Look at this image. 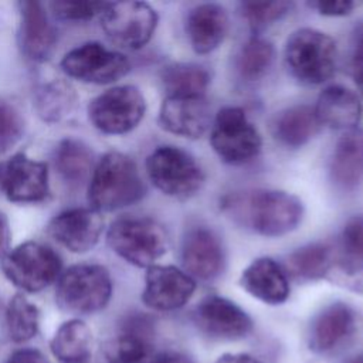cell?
I'll list each match as a JSON object with an SVG mask.
<instances>
[{
    "label": "cell",
    "mask_w": 363,
    "mask_h": 363,
    "mask_svg": "<svg viewBox=\"0 0 363 363\" xmlns=\"http://www.w3.org/2000/svg\"><path fill=\"white\" fill-rule=\"evenodd\" d=\"M354 330V311L345 302H332L313 316L308 329V347L316 354L330 353L347 342Z\"/></svg>",
    "instance_id": "obj_19"
},
{
    "label": "cell",
    "mask_w": 363,
    "mask_h": 363,
    "mask_svg": "<svg viewBox=\"0 0 363 363\" xmlns=\"http://www.w3.org/2000/svg\"><path fill=\"white\" fill-rule=\"evenodd\" d=\"M166 96H206L210 72L194 62H173L162 69Z\"/></svg>",
    "instance_id": "obj_27"
},
{
    "label": "cell",
    "mask_w": 363,
    "mask_h": 363,
    "mask_svg": "<svg viewBox=\"0 0 363 363\" xmlns=\"http://www.w3.org/2000/svg\"><path fill=\"white\" fill-rule=\"evenodd\" d=\"M101 26L113 44L138 50L152 38L157 26V14L155 9L142 1L108 3L101 14Z\"/></svg>",
    "instance_id": "obj_10"
},
{
    "label": "cell",
    "mask_w": 363,
    "mask_h": 363,
    "mask_svg": "<svg viewBox=\"0 0 363 363\" xmlns=\"http://www.w3.org/2000/svg\"><path fill=\"white\" fill-rule=\"evenodd\" d=\"M6 363H50L48 359L37 349L24 347L14 350Z\"/></svg>",
    "instance_id": "obj_39"
},
{
    "label": "cell",
    "mask_w": 363,
    "mask_h": 363,
    "mask_svg": "<svg viewBox=\"0 0 363 363\" xmlns=\"http://www.w3.org/2000/svg\"><path fill=\"white\" fill-rule=\"evenodd\" d=\"M146 172L157 190L176 199H189L204 184V173L197 160L176 146L155 149L146 159Z\"/></svg>",
    "instance_id": "obj_6"
},
{
    "label": "cell",
    "mask_w": 363,
    "mask_h": 363,
    "mask_svg": "<svg viewBox=\"0 0 363 363\" xmlns=\"http://www.w3.org/2000/svg\"><path fill=\"white\" fill-rule=\"evenodd\" d=\"M329 174L332 182L345 190H352L363 182V129L346 130L335 145Z\"/></svg>",
    "instance_id": "obj_24"
},
{
    "label": "cell",
    "mask_w": 363,
    "mask_h": 363,
    "mask_svg": "<svg viewBox=\"0 0 363 363\" xmlns=\"http://www.w3.org/2000/svg\"><path fill=\"white\" fill-rule=\"evenodd\" d=\"M54 163L64 182L79 184L88 177L92 169V152L81 140L64 139L55 147Z\"/></svg>",
    "instance_id": "obj_30"
},
{
    "label": "cell",
    "mask_w": 363,
    "mask_h": 363,
    "mask_svg": "<svg viewBox=\"0 0 363 363\" xmlns=\"http://www.w3.org/2000/svg\"><path fill=\"white\" fill-rule=\"evenodd\" d=\"M210 128L211 147L224 163L244 164L259 155L261 135L244 109L224 106L217 112Z\"/></svg>",
    "instance_id": "obj_7"
},
{
    "label": "cell",
    "mask_w": 363,
    "mask_h": 363,
    "mask_svg": "<svg viewBox=\"0 0 363 363\" xmlns=\"http://www.w3.org/2000/svg\"><path fill=\"white\" fill-rule=\"evenodd\" d=\"M6 326L9 336L16 343L33 339L40 326V311L24 295L16 294L6 308Z\"/></svg>",
    "instance_id": "obj_31"
},
{
    "label": "cell",
    "mask_w": 363,
    "mask_h": 363,
    "mask_svg": "<svg viewBox=\"0 0 363 363\" xmlns=\"http://www.w3.org/2000/svg\"><path fill=\"white\" fill-rule=\"evenodd\" d=\"M335 265L333 250L322 242L303 245L286 258L289 272L301 279H320L326 278Z\"/></svg>",
    "instance_id": "obj_29"
},
{
    "label": "cell",
    "mask_w": 363,
    "mask_h": 363,
    "mask_svg": "<svg viewBox=\"0 0 363 363\" xmlns=\"http://www.w3.org/2000/svg\"><path fill=\"white\" fill-rule=\"evenodd\" d=\"M108 3L101 1H52V14L64 21H85L101 16Z\"/></svg>",
    "instance_id": "obj_36"
},
{
    "label": "cell",
    "mask_w": 363,
    "mask_h": 363,
    "mask_svg": "<svg viewBox=\"0 0 363 363\" xmlns=\"http://www.w3.org/2000/svg\"><path fill=\"white\" fill-rule=\"evenodd\" d=\"M10 240H11V231H10L9 220L3 213H0V258H3L9 252Z\"/></svg>",
    "instance_id": "obj_41"
},
{
    "label": "cell",
    "mask_w": 363,
    "mask_h": 363,
    "mask_svg": "<svg viewBox=\"0 0 363 363\" xmlns=\"http://www.w3.org/2000/svg\"><path fill=\"white\" fill-rule=\"evenodd\" d=\"M18 14L23 54L34 62L48 60L57 43V33L44 6L38 1H20Z\"/></svg>",
    "instance_id": "obj_20"
},
{
    "label": "cell",
    "mask_w": 363,
    "mask_h": 363,
    "mask_svg": "<svg viewBox=\"0 0 363 363\" xmlns=\"http://www.w3.org/2000/svg\"><path fill=\"white\" fill-rule=\"evenodd\" d=\"M240 284L251 296L268 305H281L289 296L286 271L269 257L254 259L242 271Z\"/></svg>",
    "instance_id": "obj_21"
},
{
    "label": "cell",
    "mask_w": 363,
    "mask_h": 363,
    "mask_svg": "<svg viewBox=\"0 0 363 363\" xmlns=\"http://www.w3.org/2000/svg\"><path fill=\"white\" fill-rule=\"evenodd\" d=\"M152 363H193V360L182 352L167 350V352H162L159 354H155Z\"/></svg>",
    "instance_id": "obj_40"
},
{
    "label": "cell",
    "mask_w": 363,
    "mask_h": 363,
    "mask_svg": "<svg viewBox=\"0 0 363 363\" xmlns=\"http://www.w3.org/2000/svg\"><path fill=\"white\" fill-rule=\"evenodd\" d=\"M216 363H261V362L248 353H224L216 360Z\"/></svg>",
    "instance_id": "obj_42"
},
{
    "label": "cell",
    "mask_w": 363,
    "mask_h": 363,
    "mask_svg": "<svg viewBox=\"0 0 363 363\" xmlns=\"http://www.w3.org/2000/svg\"><path fill=\"white\" fill-rule=\"evenodd\" d=\"M285 64L294 78L319 85L332 78L336 68V43L315 28H298L286 40Z\"/></svg>",
    "instance_id": "obj_3"
},
{
    "label": "cell",
    "mask_w": 363,
    "mask_h": 363,
    "mask_svg": "<svg viewBox=\"0 0 363 363\" xmlns=\"http://www.w3.org/2000/svg\"><path fill=\"white\" fill-rule=\"evenodd\" d=\"M61 258L37 241H27L9 251L1 258L6 278L26 292H40L55 282L61 275Z\"/></svg>",
    "instance_id": "obj_8"
},
{
    "label": "cell",
    "mask_w": 363,
    "mask_h": 363,
    "mask_svg": "<svg viewBox=\"0 0 363 363\" xmlns=\"http://www.w3.org/2000/svg\"><path fill=\"white\" fill-rule=\"evenodd\" d=\"M343 259L363 265V216H354L346 221L340 234Z\"/></svg>",
    "instance_id": "obj_35"
},
{
    "label": "cell",
    "mask_w": 363,
    "mask_h": 363,
    "mask_svg": "<svg viewBox=\"0 0 363 363\" xmlns=\"http://www.w3.org/2000/svg\"><path fill=\"white\" fill-rule=\"evenodd\" d=\"M350 72L354 85L363 96V23H359L352 33Z\"/></svg>",
    "instance_id": "obj_37"
},
{
    "label": "cell",
    "mask_w": 363,
    "mask_h": 363,
    "mask_svg": "<svg viewBox=\"0 0 363 363\" xmlns=\"http://www.w3.org/2000/svg\"><path fill=\"white\" fill-rule=\"evenodd\" d=\"M182 262L183 271L193 279H216L225 267V251L221 240L211 228H190L182 242Z\"/></svg>",
    "instance_id": "obj_16"
},
{
    "label": "cell",
    "mask_w": 363,
    "mask_h": 363,
    "mask_svg": "<svg viewBox=\"0 0 363 363\" xmlns=\"http://www.w3.org/2000/svg\"><path fill=\"white\" fill-rule=\"evenodd\" d=\"M104 230V218L94 208H69L52 217L48 234L72 252H86L95 247Z\"/></svg>",
    "instance_id": "obj_17"
},
{
    "label": "cell",
    "mask_w": 363,
    "mask_h": 363,
    "mask_svg": "<svg viewBox=\"0 0 363 363\" xmlns=\"http://www.w3.org/2000/svg\"><path fill=\"white\" fill-rule=\"evenodd\" d=\"M145 196V183L136 163L119 152H108L96 163L88 199L96 211H115L135 204Z\"/></svg>",
    "instance_id": "obj_2"
},
{
    "label": "cell",
    "mask_w": 363,
    "mask_h": 363,
    "mask_svg": "<svg viewBox=\"0 0 363 363\" xmlns=\"http://www.w3.org/2000/svg\"><path fill=\"white\" fill-rule=\"evenodd\" d=\"M112 296L108 269L96 264H78L62 272L57 282L55 301L69 313L89 315L102 311Z\"/></svg>",
    "instance_id": "obj_5"
},
{
    "label": "cell",
    "mask_w": 363,
    "mask_h": 363,
    "mask_svg": "<svg viewBox=\"0 0 363 363\" xmlns=\"http://www.w3.org/2000/svg\"><path fill=\"white\" fill-rule=\"evenodd\" d=\"M206 96H166L159 111V125L169 133L197 139L211 126Z\"/></svg>",
    "instance_id": "obj_18"
},
{
    "label": "cell",
    "mask_w": 363,
    "mask_h": 363,
    "mask_svg": "<svg viewBox=\"0 0 363 363\" xmlns=\"http://www.w3.org/2000/svg\"><path fill=\"white\" fill-rule=\"evenodd\" d=\"M350 363H363V354L356 356L353 360H350Z\"/></svg>",
    "instance_id": "obj_43"
},
{
    "label": "cell",
    "mask_w": 363,
    "mask_h": 363,
    "mask_svg": "<svg viewBox=\"0 0 363 363\" xmlns=\"http://www.w3.org/2000/svg\"><path fill=\"white\" fill-rule=\"evenodd\" d=\"M223 211L237 224L264 237H281L294 231L303 217L302 201L286 191L255 189L227 194Z\"/></svg>",
    "instance_id": "obj_1"
},
{
    "label": "cell",
    "mask_w": 363,
    "mask_h": 363,
    "mask_svg": "<svg viewBox=\"0 0 363 363\" xmlns=\"http://www.w3.org/2000/svg\"><path fill=\"white\" fill-rule=\"evenodd\" d=\"M199 330L214 340H240L252 332V319L235 302L208 295L200 301L193 313Z\"/></svg>",
    "instance_id": "obj_12"
},
{
    "label": "cell",
    "mask_w": 363,
    "mask_h": 363,
    "mask_svg": "<svg viewBox=\"0 0 363 363\" xmlns=\"http://www.w3.org/2000/svg\"><path fill=\"white\" fill-rule=\"evenodd\" d=\"M62 71L75 79L89 84H111L125 77L130 69L129 60L99 43L82 44L64 55Z\"/></svg>",
    "instance_id": "obj_11"
},
{
    "label": "cell",
    "mask_w": 363,
    "mask_h": 363,
    "mask_svg": "<svg viewBox=\"0 0 363 363\" xmlns=\"http://www.w3.org/2000/svg\"><path fill=\"white\" fill-rule=\"evenodd\" d=\"M153 322L149 316L133 313L125 318L116 337L105 343L98 363H152Z\"/></svg>",
    "instance_id": "obj_13"
},
{
    "label": "cell",
    "mask_w": 363,
    "mask_h": 363,
    "mask_svg": "<svg viewBox=\"0 0 363 363\" xmlns=\"http://www.w3.org/2000/svg\"><path fill=\"white\" fill-rule=\"evenodd\" d=\"M311 9H315L319 14L328 17H342L350 14L359 3L356 1H312L308 3Z\"/></svg>",
    "instance_id": "obj_38"
},
{
    "label": "cell",
    "mask_w": 363,
    "mask_h": 363,
    "mask_svg": "<svg viewBox=\"0 0 363 363\" xmlns=\"http://www.w3.org/2000/svg\"><path fill=\"white\" fill-rule=\"evenodd\" d=\"M196 291V281L173 265H152L145 275L143 303L155 311L169 312L184 306Z\"/></svg>",
    "instance_id": "obj_14"
},
{
    "label": "cell",
    "mask_w": 363,
    "mask_h": 363,
    "mask_svg": "<svg viewBox=\"0 0 363 363\" xmlns=\"http://www.w3.org/2000/svg\"><path fill=\"white\" fill-rule=\"evenodd\" d=\"M0 189L14 203H38L48 194L47 164L14 155L0 166Z\"/></svg>",
    "instance_id": "obj_15"
},
{
    "label": "cell",
    "mask_w": 363,
    "mask_h": 363,
    "mask_svg": "<svg viewBox=\"0 0 363 363\" xmlns=\"http://www.w3.org/2000/svg\"><path fill=\"white\" fill-rule=\"evenodd\" d=\"M92 332L81 319L64 322L54 333L50 347L61 363H84L89 357Z\"/></svg>",
    "instance_id": "obj_26"
},
{
    "label": "cell",
    "mask_w": 363,
    "mask_h": 363,
    "mask_svg": "<svg viewBox=\"0 0 363 363\" xmlns=\"http://www.w3.org/2000/svg\"><path fill=\"white\" fill-rule=\"evenodd\" d=\"M313 111L320 126L346 132L359 123L362 104L350 89L342 85H330L319 94Z\"/></svg>",
    "instance_id": "obj_23"
},
{
    "label": "cell",
    "mask_w": 363,
    "mask_h": 363,
    "mask_svg": "<svg viewBox=\"0 0 363 363\" xmlns=\"http://www.w3.org/2000/svg\"><path fill=\"white\" fill-rule=\"evenodd\" d=\"M291 1L241 3L240 11L254 33H261L274 23L284 18L292 9Z\"/></svg>",
    "instance_id": "obj_33"
},
{
    "label": "cell",
    "mask_w": 363,
    "mask_h": 363,
    "mask_svg": "<svg viewBox=\"0 0 363 363\" xmlns=\"http://www.w3.org/2000/svg\"><path fill=\"white\" fill-rule=\"evenodd\" d=\"M111 250L126 262L149 268L167 251L164 227L149 217H122L115 220L106 234Z\"/></svg>",
    "instance_id": "obj_4"
},
{
    "label": "cell",
    "mask_w": 363,
    "mask_h": 363,
    "mask_svg": "<svg viewBox=\"0 0 363 363\" xmlns=\"http://www.w3.org/2000/svg\"><path fill=\"white\" fill-rule=\"evenodd\" d=\"M145 111L142 92L133 85H119L94 98L88 106V116L98 130L123 135L139 125Z\"/></svg>",
    "instance_id": "obj_9"
},
{
    "label": "cell",
    "mask_w": 363,
    "mask_h": 363,
    "mask_svg": "<svg viewBox=\"0 0 363 363\" xmlns=\"http://www.w3.org/2000/svg\"><path fill=\"white\" fill-rule=\"evenodd\" d=\"M228 30V16L223 6L203 3L190 10L186 20V33L191 48L197 54L214 51Z\"/></svg>",
    "instance_id": "obj_22"
},
{
    "label": "cell",
    "mask_w": 363,
    "mask_h": 363,
    "mask_svg": "<svg viewBox=\"0 0 363 363\" xmlns=\"http://www.w3.org/2000/svg\"><path fill=\"white\" fill-rule=\"evenodd\" d=\"M77 104L74 89L62 79H54L40 85L34 95V106L38 116L48 123H55L72 113Z\"/></svg>",
    "instance_id": "obj_28"
},
{
    "label": "cell",
    "mask_w": 363,
    "mask_h": 363,
    "mask_svg": "<svg viewBox=\"0 0 363 363\" xmlns=\"http://www.w3.org/2000/svg\"><path fill=\"white\" fill-rule=\"evenodd\" d=\"M319 126L312 106L294 105L277 115L272 133L281 145L296 149L306 145L318 133Z\"/></svg>",
    "instance_id": "obj_25"
},
{
    "label": "cell",
    "mask_w": 363,
    "mask_h": 363,
    "mask_svg": "<svg viewBox=\"0 0 363 363\" xmlns=\"http://www.w3.org/2000/svg\"><path fill=\"white\" fill-rule=\"evenodd\" d=\"M24 133V119L10 102L0 99V155L16 146Z\"/></svg>",
    "instance_id": "obj_34"
},
{
    "label": "cell",
    "mask_w": 363,
    "mask_h": 363,
    "mask_svg": "<svg viewBox=\"0 0 363 363\" xmlns=\"http://www.w3.org/2000/svg\"><path fill=\"white\" fill-rule=\"evenodd\" d=\"M274 61L272 44L258 35L251 37L240 50L235 61L240 77L245 81L261 79Z\"/></svg>",
    "instance_id": "obj_32"
}]
</instances>
